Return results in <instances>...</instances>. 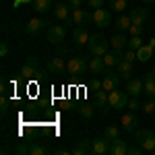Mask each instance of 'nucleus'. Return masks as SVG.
<instances>
[{"label":"nucleus","instance_id":"nucleus-40","mask_svg":"<svg viewBox=\"0 0 155 155\" xmlns=\"http://www.w3.org/2000/svg\"><path fill=\"white\" fill-rule=\"evenodd\" d=\"M141 153H143L141 147H128V151H126V155H141Z\"/></svg>","mask_w":155,"mask_h":155},{"label":"nucleus","instance_id":"nucleus-5","mask_svg":"<svg viewBox=\"0 0 155 155\" xmlns=\"http://www.w3.org/2000/svg\"><path fill=\"white\" fill-rule=\"evenodd\" d=\"M87 68H89V64H87V62H85V58H81V56H72V58L66 62V72H68V74H72V77L83 74Z\"/></svg>","mask_w":155,"mask_h":155},{"label":"nucleus","instance_id":"nucleus-14","mask_svg":"<svg viewBox=\"0 0 155 155\" xmlns=\"http://www.w3.org/2000/svg\"><path fill=\"white\" fill-rule=\"evenodd\" d=\"M91 17H93V12H89V11H83V8H74V11H72V15H71L72 23H77V25L91 23Z\"/></svg>","mask_w":155,"mask_h":155},{"label":"nucleus","instance_id":"nucleus-1","mask_svg":"<svg viewBox=\"0 0 155 155\" xmlns=\"http://www.w3.org/2000/svg\"><path fill=\"white\" fill-rule=\"evenodd\" d=\"M87 50H89L91 56H104L110 50V39L104 33H93L87 41Z\"/></svg>","mask_w":155,"mask_h":155},{"label":"nucleus","instance_id":"nucleus-22","mask_svg":"<svg viewBox=\"0 0 155 155\" xmlns=\"http://www.w3.org/2000/svg\"><path fill=\"white\" fill-rule=\"evenodd\" d=\"M122 128L126 132H134L137 130V116L134 114H126V116H122Z\"/></svg>","mask_w":155,"mask_h":155},{"label":"nucleus","instance_id":"nucleus-43","mask_svg":"<svg viewBox=\"0 0 155 155\" xmlns=\"http://www.w3.org/2000/svg\"><path fill=\"white\" fill-rule=\"evenodd\" d=\"M25 64H31V66H37V56H27V62Z\"/></svg>","mask_w":155,"mask_h":155},{"label":"nucleus","instance_id":"nucleus-37","mask_svg":"<svg viewBox=\"0 0 155 155\" xmlns=\"http://www.w3.org/2000/svg\"><path fill=\"white\" fill-rule=\"evenodd\" d=\"M124 58L130 60V62H134V60H137V52H134V50H130V48H126V52H124Z\"/></svg>","mask_w":155,"mask_h":155},{"label":"nucleus","instance_id":"nucleus-36","mask_svg":"<svg viewBox=\"0 0 155 155\" xmlns=\"http://www.w3.org/2000/svg\"><path fill=\"white\" fill-rule=\"evenodd\" d=\"M128 31H130V35H141V33H143V25H134L132 23L130 27H128Z\"/></svg>","mask_w":155,"mask_h":155},{"label":"nucleus","instance_id":"nucleus-4","mask_svg":"<svg viewBox=\"0 0 155 155\" xmlns=\"http://www.w3.org/2000/svg\"><path fill=\"white\" fill-rule=\"evenodd\" d=\"M91 23H95L99 29H106L112 25V11H107V8H95L93 11V17H91Z\"/></svg>","mask_w":155,"mask_h":155},{"label":"nucleus","instance_id":"nucleus-41","mask_svg":"<svg viewBox=\"0 0 155 155\" xmlns=\"http://www.w3.org/2000/svg\"><path fill=\"white\" fill-rule=\"evenodd\" d=\"M0 56H2V58L8 56V44H6V41H2V46H0Z\"/></svg>","mask_w":155,"mask_h":155},{"label":"nucleus","instance_id":"nucleus-46","mask_svg":"<svg viewBox=\"0 0 155 155\" xmlns=\"http://www.w3.org/2000/svg\"><path fill=\"white\" fill-rule=\"evenodd\" d=\"M149 46H151V48H155V37H151V39H149Z\"/></svg>","mask_w":155,"mask_h":155},{"label":"nucleus","instance_id":"nucleus-25","mask_svg":"<svg viewBox=\"0 0 155 155\" xmlns=\"http://www.w3.org/2000/svg\"><path fill=\"white\" fill-rule=\"evenodd\" d=\"M29 155H48V145L31 143V145H29Z\"/></svg>","mask_w":155,"mask_h":155},{"label":"nucleus","instance_id":"nucleus-28","mask_svg":"<svg viewBox=\"0 0 155 155\" xmlns=\"http://www.w3.org/2000/svg\"><path fill=\"white\" fill-rule=\"evenodd\" d=\"M95 107H97V106H89V104H81V106H79V114H81L83 118L91 120V118H93V114H95Z\"/></svg>","mask_w":155,"mask_h":155},{"label":"nucleus","instance_id":"nucleus-31","mask_svg":"<svg viewBox=\"0 0 155 155\" xmlns=\"http://www.w3.org/2000/svg\"><path fill=\"white\" fill-rule=\"evenodd\" d=\"M37 72H39V68H37V66H31V64H25L23 68H21V74H23L25 79L33 77V74H37Z\"/></svg>","mask_w":155,"mask_h":155},{"label":"nucleus","instance_id":"nucleus-10","mask_svg":"<svg viewBox=\"0 0 155 155\" xmlns=\"http://www.w3.org/2000/svg\"><path fill=\"white\" fill-rule=\"evenodd\" d=\"M128 17H130V21L134 25H145V21L149 19V11H147L145 6H134Z\"/></svg>","mask_w":155,"mask_h":155},{"label":"nucleus","instance_id":"nucleus-2","mask_svg":"<svg viewBox=\"0 0 155 155\" xmlns=\"http://www.w3.org/2000/svg\"><path fill=\"white\" fill-rule=\"evenodd\" d=\"M134 141L139 143V147L143 151L155 153V134L149 128H141V130H134Z\"/></svg>","mask_w":155,"mask_h":155},{"label":"nucleus","instance_id":"nucleus-45","mask_svg":"<svg viewBox=\"0 0 155 155\" xmlns=\"http://www.w3.org/2000/svg\"><path fill=\"white\" fill-rule=\"evenodd\" d=\"M66 153H68L66 149H56V155H66Z\"/></svg>","mask_w":155,"mask_h":155},{"label":"nucleus","instance_id":"nucleus-48","mask_svg":"<svg viewBox=\"0 0 155 155\" xmlns=\"http://www.w3.org/2000/svg\"><path fill=\"white\" fill-rule=\"evenodd\" d=\"M151 72H153V77H155V68H153V71H151Z\"/></svg>","mask_w":155,"mask_h":155},{"label":"nucleus","instance_id":"nucleus-35","mask_svg":"<svg viewBox=\"0 0 155 155\" xmlns=\"http://www.w3.org/2000/svg\"><path fill=\"white\" fill-rule=\"evenodd\" d=\"M0 112H2V116H6V112H8V99H6L4 93H2V99H0Z\"/></svg>","mask_w":155,"mask_h":155},{"label":"nucleus","instance_id":"nucleus-17","mask_svg":"<svg viewBox=\"0 0 155 155\" xmlns=\"http://www.w3.org/2000/svg\"><path fill=\"white\" fill-rule=\"evenodd\" d=\"M116 68H118V74H120V79H122V81L132 79V62H130V60L122 58V62H120Z\"/></svg>","mask_w":155,"mask_h":155},{"label":"nucleus","instance_id":"nucleus-29","mask_svg":"<svg viewBox=\"0 0 155 155\" xmlns=\"http://www.w3.org/2000/svg\"><path fill=\"white\" fill-rule=\"evenodd\" d=\"M110 6H112L114 12H122L128 6V0H110Z\"/></svg>","mask_w":155,"mask_h":155},{"label":"nucleus","instance_id":"nucleus-42","mask_svg":"<svg viewBox=\"0 0 155 155\" xmlns=\"http://www.w3.org/2000/svg\"><path fill=\"white\" fill-rule=\"evenodd\" d=\"M68 4H71V8H81L83 0H68Z\"/></svg>","mask_w":155,"mask_h":155},{"label":"nucleus","instance_id":"nucleus-23","mask_svg":"<svg viewBox=\"0 0 155 155\" xmlns=\"http://www.w3.org/2000/svg\"><path fill=\"white\" fill-rule=\"evenodd\" d=\"M110 44H112V48H120V50H124L126 46H128V37L122 35V33H116V35L110 37Z\"/></svg>","mask_w":155,"mask_h":155},{"label":"nucleus","instance_id":"nucleus-34","mask_svg":"<svg viewBox=\"0 0 155 155\" xmlns=\"http://www.w3.org/2000/svg\"><path fill=\"white\" fill-rule=\"evenodd\" d=\"M143 112H145V114H153V112H155V99L145 101V104H143Z\"/></svg>","mask_w":155,"mask_h":155},{"label":"nucleus","instance_id":"nucleus-27","mask_svg":"<svg viewBox=\"0 0 155 155\" xmlns=\"http://www.w3.org/2000/svg\"><path fill=\"white\" fill-rule=\"evenodd\" d=\"M114 25L118 27L120 31H128V27L132 25V21H130V17H126V15H120L118 19L114 21Z\"/></svg>","mask_w":155,"mask_h":155},{"label":"nucleus","instance_id":"nucleus-38","mask_svg":"<svg viewBox=\"0 0 155 155\" xmlns=\"http://www.w3.org/2000/svg\"><path fill=\"white\" fill-rule=\"evenodd\" d=\"M15 153H19V155H23V153H29V145H25V143L17 145V149H15Z\"/></svg>","mask_w":155,"mask_h":155},{"label":"nucleus","instance_id":"nucleus-33","mask_svg":"<svg viewBox=\"0 0 155 155\" xmlns=\"http://www.w3.org/2000/svg\"><path fill=\"white\" fill-rule=\"evenodd\" d=\"M128 110L130 112H137V110H143V104L137 99V97H132V99H128Z\"/></svg>","mask_w":155,"mask_h":155},{"label":"nucleus","instance_id":"nucleus-19","mask_svg":"<svg viewBox=\"0 0 155 155\" xmlns=\"http://www.w3.org/2000/svg\"><path fill=\"white\" fill-rule=\"evenodd\" d=\"M126 151H128V145L122 139H114L110 143V153L112 155H126Z\"/></svg>","mask_w":155,"mask_h":155},{"label":"nucleus","instance_id":"nucleus-9","mask_svg":"<svg viewBox=\"0 0 155 155\" xmlns=\"http://www.w3.org/2000/svg\"><path fill=\"white\" fill-rule=\"evenodd\" d=\"M46 68H48V72H52V74H60V72L66 71V62L62 60V56H54V58L48 60V64H46Z\"/></svg>","mask_w":155,"mask_h":155},{"label":"nucleus","instance_id":"nucleus-26","mask_svg":"<svg viewBox=\"0 0 155 155\" xmlns=\"http://www.w3.org/2000/svg\"><path fill=\"white\" fill-rule=\"evenodd\" d=\"M52 8V0H33V11L35 12H46Z\"/></svg>","mask_w":155,"mask_h":155},{"label":"nucleus","instance_id":"nucleus-11","mask_svg":"<svg viewBox=\"0 0 155 155\" xmlns=\"http://www.w3.org/2000/svg\"><path fill=\"white\" fill-rule=\"evenodd\" d=\"M126 89H128V95L130 97H139L145 91L143 79H128V81H126Z\"/></svg>","mask_w":155,"mask_h":155},{"label":"nucleus","instance_id":"nucleus-7","mask_svg":"<svg viewBox=\"0 0 155 155\" xmlns=\"http://www.w3.org/2000/svg\"><path fill=\"white\" fill-rule=\"evenodd\" d=\"M66 37V29L62 25H50L48 27V41L54 44V46H60Z\"/></svg>","mask_w":155,"mask_h":155},{"label":"nucleus","instance_id":"nucleus-12","mask_svg":"<svg viewBox=\"0 0 155 155\" xmlns=\"http://www.w3.org/2000/svg\"><path fill=\"white\" fill-rule=\"evenodd\" d=\"M91 153H93V155L110 153V141H107L106 137H101V139H95V141H91Z\"/></svg>","mask_w":155,"mask_h":155},{"label":"nucleus","instance_id":"nucleus-16","mask_svg":"<svg viewBox=\"0 0 155 155\" xmlns=\"http://www.w3.org/2000/svg\"><path fill=\"white\" fill-rule=\"evenodd\" d=\"M72 37H74V44L77 46H83V44H87L89 41V31L85 29V25H77L74 27V31H72Z\"/></svg>","mask_w":155,"mask_h":155},{"label":"nucleus","instance_id":"nucleus-21","mask_svg":"<svg viewBox=\"0 0 155 155\" xmlns=\"http://www.w3.org/2000/svg\"><path fill=\"white\" fill-rule=\"evenodd\" d=\"M151 58H153V48H151L149 44H143L141 48L137 50V60H141V62H149Z\"/></svg>","mask_w":155,"mask_h":155},{"label":"nucleus","instance_id":"nucleus-49","mask_svg":"<svg viewBox=\"0 0 155 155\" xmlns=\"http://www.w3.org/2000/svg\"><path fill=\"white\" fill-rule=\"evenodd\" d=\"M153 6H155V2H153Z\"/></svg>","mask_w":155,"mask_h":155},{"label":"nucleus","instance_id":"nucleus-8","mask_svg":"<svg viewBox=\"0 0 155 155\" xmlns=\"http://www.w3.org/2000/svg\"><path fill=\"white\" fill-rule=\"evenodd\" d=\"M122 58H124V52L120 48H112L104 54V62H106V66H110V68L118 66L120 62H122Z\"/></svg>","mask_w":155,"mask_h":155},{"label":"nucleus","instance_id":"nucleus-18","mask_svg":"<svg viewBox=\"0 0 155 155\" xmlns=\"http://www.w3.org/2000/svg\"><path fill=\"white\" fill-rule=\"evenodd\" d=\"M87 64H89V72H93V74H99V72H104V68H106L104 56H91V60Z\"/></svg>","mask_w":155,"mask_h":155},{"label":"nucleus","instance_id":"nucleus-47","mask_svg":"<svg viewBox=\"0 0 155 155\" xmlns=\"http://www.w3.org/2000/svg\"><path fill=\"white\" fill-rule=\"evenodd\" d=\"M143 2H145V4H153L155 0H143Z\"/></svg>","mask_w":155,"mask_h":155},{"label":"nucleus","instance_id":"nucleus-39","mask_svg":"<svg viewBox=\"0 0 155 155\" xmlns=\"http://www.w3.org/2000/svg\"><path fill=\"white\" fill-rule=\"evenodd\" d=\"M89 89H91L93 93H95V91H99V89H101V81H97V79H93V81L89 83Z\"/></svg>","mask_w":155,"mask_h":155},{"label":"nucleus","instance_id":"nucleus-6","mask_svg":"<svg viewBox=\"0 0 155 155\" xmlns=\"http://www.w3.org/2000/svg\"><path fill=\"white\" fill-rule=\"evenodd\" d=\"M122 81L120 79L118 72H112V68L107 66V71H104V79H101V89H106L107 93L110 91H114L116 87H118V83Z\"/></svg>","mask_w":155,"mask_h":155},{"label":"nucleus","instance_id":"nucleus-20","mask_svg":"<svg viewBox=\"0 0 155 155\" xmlns=\"http://www.w3.org/2000/svg\"><path fill=\"white\" fill-rule=\"evenodd\" d=\"M54 17L60 21H66L71 17V4H62V2L54 4Z\"/></svg>","mask_w":155,"mask_h":155},{"label":"nucleus","instance_id":"nucleus-3","mask_svg":"<svg viewBox=\"0 0 155 155\" xmlns=\"http://www.w3.org/2000/svg\"><path fill=\"white\" fill-rule=\"evenodd\" d=\"M107 104L114 107V110H122V107L128 106V91H120V89H114L107 93Z\"/></svg>","mask_w":155,"mask_h":155},{"label":"nucleus","instance_id":"nucleus-44","mask_svg":"<svg viewBox=\"0 0 155 155\" xmlns=\"http://www.w3.org/2000/svg\"><path fill=\"white\" fill-rule=\"evenodd\" d=\"M104 4V0H89V6H93V8H99Z\"/></svg>","mask_w":155,"mask_h":155},{"label":"nucleus","instance_id":"nucleus-15","mask_svg":"<svg viewBox=\"0 0 155 155\" xmlns=\"http://www.w3.org/2000/svg\"><path fill=\"white\" fill-rule=\"evenodd\" d=\"M93 97H95V106L101 110V114H107V110H110V104H107V91L106 89H99V91L93 93Z\"/></svg>","mask_w":155,"mask_h":155},{"label":"nucleus","instance_id":"nucleus-13","mask_svg":"<svg viewBox=\"0 0 155 155\" xmlns=\"http://www.w3.org/2000/svg\"><path fill=\"white\" fill-rule=\"evenodd\" d=\"M46 29V21L44 19H29V23H27V27H25V31L29 33V35H39L41 31Z\"/></svg>","mask_w":155,"mask_h":155},{"label":"nucleus","instance_id":"nucleus-32","mask_svg":"<svg viewBox=\"0 0 155 155\" xmlns=\"http://www.w3.org/2000/svg\"><path fill=\"white\" fill-rule=\"evenodd\" d=\"M141 46H143V39H141V35H132L130 39H128V46H126V48H130V50H134V52H137Z\"/></svg>","mask_w":155,"mask_h":155},{"label":"nucleus","instance_id":"nucleus-24","mask_svg":"<svg viewBox=\"0 0 155 155\" xmlns=\"http://www.w3.org/2000/svg\"><path fill=\"white\" fill-rule=\"evenodd\" d=\"M85 153H91V143L87 139H83L81 143H77L72 147V155H85Z\"/></svg>","mask_w":155,"mask_h":155},{"label":"nucleus","instance_id":"nucleus-30","mask_svg":"<svg viewBox=\"0 0 155 155\" xmlns=\"http://www.w3.org/2000/svg\"><path fill=\"white\" fill-rule=\"evenodd\" d=\"M118 134H120V130L116 126H106V130H104V137H106L110 143H112L114 139H118Z\"/></svg>","mask_w":155,"mask_h":155}]
</instances>
